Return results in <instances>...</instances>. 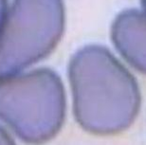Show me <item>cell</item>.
<instances>
[{
    "instance_id": "7",
    "label": "cell",
    "mask_w": 146,
    "mask_h": 145,
    "mask_svg": "<svg viewBox=\"0 0 146 145\" xmlns=\"http://www.w3.org/2000/svg\"><path fill=\"white\" fill-rule=\"evenodd\" d=\"M141 5H142V9L146 13V0H141Z\"/></svg>"
},
{
    "instance_id": "1",
    "label": "cell",
    "mask_w": 146,
    "mask_h": 145,
    "mask_svg": "<svg viewBox=\"0 0 146 145\" xmlns=\"http://www.w3.org/2000/svg\"><path fill=\"white\" fill-rule=\"evenodd\" d=\"M73 110L82 128L94 135H116L135 121L141 94L135 77L99 45H88L73 55L68 66Z\"/></svg>"
},
{
    "instance_id": "2",
    "label": "cell",
    "mask_w": 146,
    "mask_h": 145,
    "mask_svg": "<svg viewBox=\"0 0 146 145\" xmlns=\"http://www.w3.org/2000/svg\"><path fill=\"white\" fill-rule=\"evenodd\" d=\"M66 110L64 83L50 68L0 80V120L25 142L53 138L62 128Z\"/></svg>"
},
{
    "instance_id": "3",
    "label": "cell",
    "mask_w": 146,
    "mask_h": 145,
    "mask_svg": "<svg viewBox=\"0 0 146 145\" xmlns=\"http://www.w3.org/2000/svg\"><path fill=\"white\" fill-rule=\"evenodd\" d=\"M65 21L63 0H13L0 30V80L21 73L51 53Z\"/></svg>"
},
{
    "instance_id": "4",
    "label": "cell",
    "mask_w": 146,
    "mask_h": 145,
    "mask_svg": "<svg viewBox=\"0 0 146 145\" xmlns=\"http://www.w3.org/2000/svg\"><path fill=\"white\" fill-rule=\"evenodd\" d=\"M111 38L119 54L137 70L146 74V13L127 10L114 20Z\"/></svg>"
},
{
    "instance_id": "5",
    "label": "cell",
    "mask_w": 146,
    "mask_h": 145,
    "mask_svg": "<svg viewBox=\"0 0 146 145\" xmlns=\"http://www.w3.org/2000/svg\"><path fill=\"white\" fill-rule=\"evenodd\" d=\"M13 138H11V136L6 131L4 127L0 125V144L2 145H9V144H13Z\"/></svg>"
},
{
    "instance_id": "6",
    "label": "cell",
    "mask_w": 146,
    "mask_h": 145,
    "mask_svg": "<svg viewBox=\"0 0 146 145\" xmlns=\"http://www.w3.org/2000/svg\"><path fill=\"white\" fill-rule=\"evenodd\" d=\"M8 11V0H0V30Z\"/></svg>"
}]
</instances>
